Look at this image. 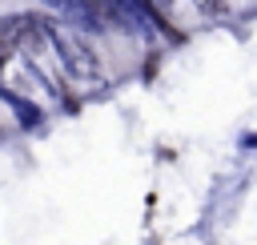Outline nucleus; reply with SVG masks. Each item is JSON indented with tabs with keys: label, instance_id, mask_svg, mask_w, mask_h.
Instances as JSON below:
<instances>
[{
	"label": "nucleus",
	"instance_id": "nucleus-1",
	"mask_svg": "<svg viewBox=\"0 0 257 245\" xmlns=\"http://www.w3.org/2000/svg\"><path fill=\"white\" fill-rule=\"evenodd\" d=\"M193 8H197L201 16H209V20H225V16H229V4H225V0H193Z\"/></svg>",
	"mask_w": 257,
	"mask_h": 245
}]
</instances>
